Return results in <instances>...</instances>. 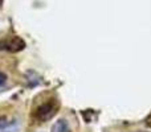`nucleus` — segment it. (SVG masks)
I'll list each match as a JSON object with an SVG mask.
<instances>
[{
    "mask_svg": "<svg viewBox=\"0 0 151 132\" xmlns=\"http://www.w3.org/2000/svg\"><path fill=\"white\" fill-rule=\"evenodd\" d=\"M52 132H72L69 128V124L65 119H60L53 124L52 127Z\"/></svg>",
    "mask_w": 151,
    "mask_h": 132,
    "instance_id": "3",
    "label": "nucleus"
},
{
    "mask_svg": "<svg viewBox=\"0 0 151 132\" xmlns=\"http://www.w3.org/2000/svg\"><path fill=\"white\" fill-rule=\"evenodd\" d=\"M25 48V42L23 39L17 36L9 37L5 40H0V50H7V52H20Z\"/></svg>",
    "mask_w": 151,
    "mask_h": 132,
    "instance_id": "2",
    "label": "nucleus"
},
{
    "mask_svg": "<svg viewBox=\"0 0 151 132\" xmlns=\"http://www.w3.org/2000/svg\"><path fill=\"white\" fill-rule=\"evenodd\" d=\"M5 81H7V75H5L4 73H1V71H0V86H1V85H4V83H5Z\"/></svg>",
    "mask_w": 151,
    "mask_h": 132,
    "instance_id": "4",
    "label": "nucleus"
},
{
    "mask_svg": "<svg viewBox=\"0 0 151 132\" xmlns=\"http://www.w3.org/2000/svg\"><path fill=\"white\" fill-rule=\"evenodd\" d=\"M1 3H3V0H0V5H1Z\"/></svg>",
    "mask_w": 151,
    "mask_h": 132,
    "instance_id": "5",
    "label": "nucleus"
},
{
    "mask_svg": "<svg viewBox=\"0 0 151 132\" xmlns=\"http://www.w3.org/2000/svg\"><path fill=\"white\" fill-rule=\"evenodd\" d=\"M57 110H58V102L56 99H49V101L41 103L40 106H37L36 110L32 112V115L39 122H48L56 115Z\"/></svg>",
    "mask_w": 151,
    "mask_h": 132,
    "instance_id": "1",
    "label": "nucleus"
}]
</instances>
